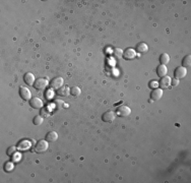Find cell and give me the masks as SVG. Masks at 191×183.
Listing matches in <instances>:
<instances>
[{
    "label": "cell",
    "mask_w": 191,
    "mask_h": 183,
    "mask_svg": "<svg viewBox=\"0 0 191 183\" xmlns=\"http://www.w3.org/2000/svg\"><path fill=\"white\" fill-rule=\"evenodd\" d=\"M136 57V51L132 48H127L124 52H123V58L126 60L129 59H133Z\"/></svg>",
    "instance_id": "cell-10"
},
{
    "label": "cell",
    "mask_w": 191,
    "mask_h": 183,
    "mask_svg": "<svg viewBox=\"0 0 191 183\" xmlns=\"http://www.w3.org/2000/svg\"><path fill=\"white\" fill-rule=\"evenodd\" d=\"M187 74V69L185 67H177L174 71V76H175V79H183V77H185Z\"/></svg>",
    "instance_id": "cell-8"
},
{
    "label": "cell",
    "mask_w": 191,
    "mask_h": 183,
    "mask_svg": "<svg viewBox=\"0 0 191 183\" xmlns=\"http://www.w3.org/2000/svg\"><path fill=\"white\" fill-rule=\"evenodd\" d=\"M56 94L60 97H66L70 94V89L67 86H62L56 91Z\"/></svg>",
    "instance_id": "cell-14"
},
{
    "label": "cell",
    "mask_w": 191,
    "mask_h": 183,
    "mask_svg": "<svg viewBox=\"0 0 191 183\" xmlns=\"http://www.w3.org/2000/svg\"><path fill=\"white\" fill-rule=\"evenodd\" d=\"M23 81L25 83H26L28 86H32V84L35 83V75L32 72H26L25 75H23Z\"/></svg>",
    "instance_id": "cell-12"
},
{
    "label": "cell",
    "mask_w": 191,
    "mask_h": 183,
    "mask_svg": "<svg viewBox=\"0 0 191 183\" xmlns=\"http://www.w3.org/2000/svg\"><path fill=\"white\" fill-rule=\"evenodd\" d=\"M169 61H170V56L168 55V54L167 53L161 54V56H160V62H161V64L166 65L167 63H169Z\"/></svg>",
    "instance_id": "cell-18"
},
{
    "label": "cell",
    "mask_w": 191,
    "mask_h": 183,
    "mask_svg": "<svg viewBox=\"0 0 191 183\" xmlns=\"http://www.w3.org/2000/svg\"><path fill=\"white\" fill-rule=\"evenodd\" d=\"M135 51L138 53H145L148 51V46L145 43H138L135 47Z\"/></svg>",
    "instance_id": "cell-17"
},
{
    "label": "cell",
    "mask_w": 191,
    "mask_h": 183,
    "mask_svg": "<svg viewBox=\"0 0 191 183\" xmlns=\"http://www.w3.org/2000/svg\"><path fill=\"white\" fill-rule=\"evenodd\" d=\"M43 121H44V118L41 116V115H37V116L34 117L33 123L35 124V125H40V124L43 123Z\"/></svg>",
    "instance_id": "cell-22"
},
{
    "label": "cell",
    "mask_w": 191,
    "mask_h": 183,
    "mask_svg": "<svg viewBox=\"0 0 191 183\" xmlns=\"http://www.w3.org/2000/svg\"><path fill=\"white\" fill-rule=\"evenodd\" d=\"M32 147V142L28 140H23L18 144V150L19 151H26Z\"/></svg>",
    "instance_id": "cell-11"
},
{
    "label": "cell",
    "mask_w": 191,
    "mask_h": 183,
    "mask_svg": "<svg viewBox=\"0 0 191 183\" xmlns=\"http://www.w3.org/2000/svg\"><path fill=\"white\" fill-rule=\"evenodd\" d=\"M13 167H14V164H13L12 162H7L4 164V171L6 172H10L13 169Z\"/></svg>",
    "instance_id": "cell-23"
},
{
    "label": "cell",
    "mask_w": 191,
    "mask_h": 183,
    "mask_svg": "<svg viewBox=\"0 0 191 183\" xmlns=\"http://www.w3.org/2000/svg\"><path fill=\"white\" fill-rule=\"evenodd\" d=\"M163 97V91L162 89H153L152 92L151 93V98H152V100L153 101H158L160 100L161 98Z\"/></svg>",
    "instance_id": "cell-13"
},
{
    "label": "cell",
    "mask_w": 191,
    "mask_h": 183,
    "mask_svg": "<svg viewBox=\"0 0 191 183\" xmlns=\"http://www.w3.org/2000/svg\"><path fill=\"white\" fill-rule=\"evenodd\" d=\"M30 106L34 109H42L43 102L38 97H34L30 100Z\"/></svg>",
    "instance_id": "cell-7"
},
{
    "label": "cell",
    "mask_w": 191,
    "mask_h": 183,
    "mask_svg": "<svg viewBox=\"0 0 191 183\" xmlns=\"http://www.w3.org/2000/svg\"><path fill=\"white\" fill-rule=\"evenodd\" d=\"M53 97V92L51 91V90H49V91H47L46 92V94H45V98L47 100H49V99H51V98Z\"/></svg>",
    "instance_id": "cell-27"
},
{
    "label": "cell",
    "mask_w": 191,
    "mask_h": 183,
    "mask_svg": "<svg viewBox=\"0 0 191 183\" xmlns=\"http://www.w3.org/2000/svg\"><path fill=\"white\" fill-rule=\"evenodd\" d=\"M116 114L119 115L121 117H127L131 114V109L127 106H119L117 108V111H116Z\"/></svg>",
    "instance_id": "cell-5"
},
{
    "label": "cell",
    "mask_w": 191,
    "mask_h": 183,
    "mask_svg": "<svg viewBox=\"0 0 191 183\" xmlns=\"http://www.w3.org/2000/svg\"><path fill=\"white\" fill-rule=\"evenodd\" d=\"M63 83H64V80L62 77L57 76V77H54V79L50 81V87H51V89H53V90H58L59 87L63 86Z\"/></svg>",
    "instance_id": "cell-4"
},
{
    "label": "cell",
    "mask_w": 191,
    "mask_h": 183,
    "mask_svg": "<svg viewBox=\"0 0 191 183\" xmlns=\"http://www.w3.org/2000/svg\"><path fill=\"white\" fill-rule=\"evenodd\" d=\"M49 145H48V141L46 140H41L36 144L35 145V152H39V154H42V152H45Z\"/></svg>",
    "instance_id": "cell-1"
},
{
    "label": "cell",
    "mask_w": 191,
    "mask_h": 183,
    "mask_svg": "<svg viewBox=\"0 0 191 183\" xmlns=\"http://www.w3.org/2000/svg\"><path fill=\"white\" fill-rule=\"evenodd\" d=\"M148 87H151V89H156V87H159V83L158 81H156V80H151L149 81Z\"/></svg>",
    "instance_id": "cell-26"
},
{
    "label": "cell",
    "mask_w": 191,
    "mask_h": 183,
    "mask_svg": "<svg viewBox=\"0 0 191 183\" xmlns=\"http://www.w3.org/2000/svg\"><path fill=\"white\" fill-rule=\"evenodd\" d=\"M190 65H191V56L186 55L182 60V67L187 68V67H190Z\"/></svg>",
    "instance_id": "cell-19"
},
{
    "label": "cell",
    "mask_w": 191,
    "mask_h": 183,
    "mask_svg": "<svg viewBox=\"0 0 191 183\" xmlns=\"http://www.w3.org/2000/svg\"><path fill=\"white\" fill-rule=\"evenodd\" d=\"M54 104H55V106H56V108H57L58 110H60L61 108H63V106H64L63 101H61V100H55Z\"/></svg>",
    "instance_id": "cell-25"
},
{
    "label": "cell",
    "mask_w": 191,
    "mask_h": 183,
    "mask_svg": "<svg viewBox=\"0 0 191 183\" xmlns=\"http://www.w3.org/2000/svg\"><path fill=\"white\" fill-rule=\"evenodd\" d=\"M81 93V90L78 87H72L70 90V94L72 95L73 97H78Z\"/></svg>",
    "instance_id": "cell-21"
},
{
    "label": "cell",
    "mask_w": 191,
    "mask_h": 183,
    "mask_svg": "<svg viewBox=\"0 0 191 183\" xmlns=\"http://www.w3.org/2000/svg\"><path fill=\"white\" fill-rule=\"evenodd\" d=\"M116 116H117L116 112L112 111V110H109L107 112H105V113L102 115V120H103L104 122H107V123H109V122L114 121Z\"/></svg>",
    "instance_id": "cell-3"
},
{
    "label": "cell",
    "mask_w": 191,
    "mask_h": 183,
    "mask_svg": "<svg viewBox=\"0 0 191 183\" xmlns=\"http://www.w3.org/2000/svg\"><path fill=\"white\" fill-rule=\"evenodd\" d=\"M167 72H168V68H167L166 65H163V64H160L158 66V68H156V74H158V76L161 79L163 76H166L167 75Z\"/></svg>",
    "instance_id": "cell-15"
},
{
    "label": "cell",
    "mask_w": 191,
    "mask_h": 183,
    "mask_svg": "<svg viewBox=\"0 0 191 183\" xmlns=\"http://www.w3.org/2000/svg\"><path fill=\"white\" fill-rule=\"evenodd\" d=\"M48 80L46 79H44V77H39L38 79H36L35 83L33 84L34 87H35L36 90L38 91H41V90H44L45 87L48 86Z\"/></svg>",
    "instance_id": "cell-2"
},
{
    "label": "cell",
    "mask_w": 191,
    "mask_h": 183,
    "mask_svg": "<svg viewBox=\"0 0 191 183\" xmlns=\"http://www.w3.org/2000/svg\"><path fill=\"white\" fill-rule=\"evenodd\" d=\"M170 86H171V77L167 75L161 77V79L159 81V87L161 89H168Z\"/></svg>",
    "instance_id": "cell-9"
},
{
    "label": "cell",
    "mask_w": 191,
    "mask_h": 183,
    "mask_svg": "<svg viewBox=\"0 0 191 183\" xmlns=\"http://www.w3.org/2000/svg\"><path fill=\"white\" fill-rule=\"evenodd\" d=\"M171 84H172L173 87H177L179 84V79H171Z\"/></svg>",
    "instance_id": "cell-28"
},
{
    "label": "cell",
    "mask_w": 191,
    "mask_h": 183,
    "mask_svg": "<svg viewBox=\"0 0 191 183\" xmlns=\"http://www.w3.org/2000/svg\"><path fill=\"white\" fill-rule=\"evenodd\" d=\"M45 140H46L48 142H54V141H56V140H58V134H57V132H55V131H50V132H48V133L46 134Z\"/></svg>",
    "instance_id": "cell-16"
},
{
    "label": "cell",
    "mask_w": 191,
    "mask_h": 183,
    "mask_svg": "<svg viewBox=\"0 0 191 183\" xmlns=\"http://www.w3.org/2000/svg\"><path fill=\"white\" fill-rule=\"evenodd\" d=\"M19 96L22 100H30L32 99V94H30V91L26 87H19Z\"/></svg>",
    "instance_id": "cell-6"
},
{
    "label": "cell",
    "mask_w": 191,
    "mask_h": 183,
    "mask_svg": "<svg viewBox=\"0 0 191 183\" xmlns=\"http://www.w3.org/2000/svg\"><path fill=\"white\" fill-rule=\"evenodd\" d=\"M16 150H18V147H14V145H10V147L7 148V151H6V155H7L8 157L14 156V154L16 152Z\"/></svg>",
    "instance_id": "cell-20"
},
{
    "label": "cell",
    "mask_w": 191,
    "mask_h": 183,
    "mask_svg": "<svg viewBox=\"0 0 191 183\" xmlns=\"http://www.w3.org/2000/svg\"><path fill=\"white\" fill-rule=\"evenodd\" d=\"M40 115H41L42 117H48V116H50V110L47 109V108H42V109H41Z\"/></svg>",
    "instance_id": "cell-24"
}]
</instances>
